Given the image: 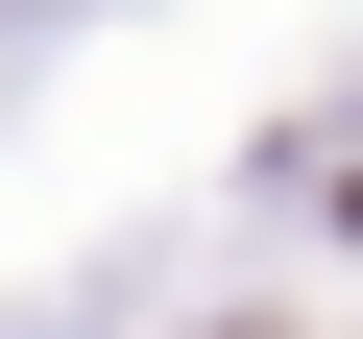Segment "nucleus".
<instances>
[{"label": "nucleus", "instance_id": "nucleus-2", "mask_svg": "<svg viewBox=\"0 0 363 339\" xmlns=\"http://www.w3.org/2000/svg\"><path fill=\"white\" fill-rule=\"evenodd\" d=\"M194 339H291V315H194Z\"/></svg>", "mask_w": 363, "mask_h": 339}, {"label": "nucleus", "instance_id": "nucleus-1", "mask_svg": "<svg viewBox=\"0 0 363 339\" xmlns=\"http://www.w3.org/2000/svg\"><path fill=\"white\" fill-rule=\"evenodd\" d=\"M291 170H315V218H339V243H363V97H339V121H315V145H291Z\"/></svg>", "mask_w": 363, "mask_h": 339}]
</instances>
